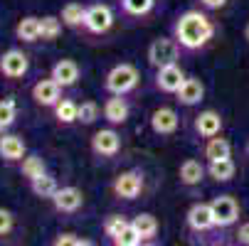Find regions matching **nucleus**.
Masks as SVG:
<instances>
[{
    "label": "nucleus",
    "mask_w": 249,
    "mask_h": 246,
    "mask_svg": "<svg viewBox=\"0 0 249 246\" xmlns=\"http://www.w3.org/2000/svg\"><path fill=\"white\" fill-rule=\"evenodd\" d=\"M173 34L180 47L185 49H200L205 47L212 34H215V25H212V20L200 13V10H188L183 13L180 17L175 20V27H173Z\"/></svg>",
    "instance_id": "obj_1"
},
{
    "label": "nucleus",
    "mask_w": 249,
    "mask_h": 246,
    "mask_svg": "<svg viewBox=\"0 0 249 246\" xmlns=\"http://www.w3.org/2000/svg\"><path fill=\"white\" fill-rule=\"evenodd\" d=\"M138 82H141L138 69H136L133 64H128V62H121V64H116V66L111 69L109 74H106L104 86H106V91H109V94L126 96L128 91H133V89L138 86Z\"/></svg>",
    "instance_id": "obj_2"
},
{
    "label": "nucleus",
    "mask_w": 249,
    "mask_h": 246,
    "mask_svg": "<svg viewBox=\"0 0 249 246\" xmlns=\"http://www.w3.org/2000/svg\"><path fill=\"white\" fill-rule=\"evenodd\" d=\"M178 57H180V45H178V40L173 37H158L151 42L148 47V64L160 69V66H168V64H175Z\"/></svg>",
    "instance_id": "obj_3"
},
{
    "label": "nucleus",
    "mask_w": 249,
    "mask_h": 246,
    "mask_svg": "<svg viewBox=\"0 0 249 246\" xmlns=\"http://www.w3.org/2000/svg\"><path fill=\"white\" fill-rule=\"evenodd\" d=\"M114 25V10L106 3H94L87 8V17H84V27L91 34H104L109 32Z\"/></svg>",
    "instance_id": "obj_4"
},
{
    "label": "nucleus",
    "mask_w": 249,
    "mask_h": 246,
    "mask_svg": "<svg viewBox=\"0 0 249 246\" xmlns=\"http://www.w3.org/2000/svg\"><path fill=\"white\" fill-rule=\"evenodd\" d=\"M30 72V59L22 49H8L0 54V74L8 79H22Z\"/></svg>",
    "instance_id": "obj_5"
},
{
    "label": "nucleus",
    "mask_w": 249,
    "mask_h": 246,
    "mask_svg": "<svg viewBox=\"0 0 249 246\" xmlns=\"http://www.w3.org/2000/svg\"><path fill=\"white\" fill-rule=\"evenodd\" d=\"M111 190L119 199H136L141 195V190H143V175L138 170H126L114 180Z\"/></svg>",
    "instance_id": "obj_6"
},
{
    "label": "nucleus",
    "mask_w": 249,
    "mask_h": 246,
    "mask_svg": "<svg viewBox=\"0 0 249 246\" xmlns=\"http://www.w3.org/2000/svg\"><path fill=\"white\" fill-rule=\"evenodd\" d=\"M212 207V214H215V224L217 227H232L239 219V204L234 197L230 195H220L210 202Z\"/></svg>",
    "instance_id": "obj_7"
},
{
    "label": "nucleus",
    "mask_w": 249,
    "mask_h": 246,
    "mask_svg": "<svg viewBox=\"0 0 249 246\" xmlns=\"http://www.w3.org/2000/svg\"><path fill=\"white\" fill-rule=\"evenodd\" d=\"M91 150L101 158H114L121 150V135L114 128H101L91 135Z\"/></svg>",
    "instance_id": "obj_8"
},
{
    "label": "nucleus",
    "mask_w": 249,
    "mask_h": 246,
    "mask_svg": "<svg viewBox=\"0 0 249 246\" xmlns=\"http://www.w3.org/2000/svg\"><path fill=\"white\" fill-rule=\"evenodd\" d=\"M188 227L195 231V234H202V231H210L215 229V214H212V207L207 202H197L188 209Z\"/></svg>",
    "instance_id": "obj_9"
},
{
    "label": "nucleus",
    "mask_w": 249,
    "mask_h": 246,
    "mask_svg": "<svg viewBox=\"0 0 249 246\" xmlns=\"http://www.w3.org/2000/svg\"><path fill=\"white\" fill-rule=\"evenodd\" d=\"M52 204L57 212H64V214H72L77 212V209L84 204V192L79 187H72V185H67V187H59L52 197Z\"/></svg>",
    "instance_id": "obj_10"
},
{
    "label": "nucleus",
    "mask_w": 249,
    "mask_h": 246,
    "mask_svg": "<svg viewBox=\"0 0 249 246\" xmlns=\"http://www.w3.org/2000/svg\"><path fill=\"white\" fill-rule=\"evenodd\" d=\"M32 98L37 106H45V109H54V103L62 98V86L50 77V79H40L37 84L32 86Z\"/></svg>",
    "instance_id": "obj_11"
},
{
    "label": "nucleus",
    "mask_w": 249,
    "mask_h": 246,
    "mask_svg": "<svg viewBox=\"0 0 249 246\" xmlns=\"http://www.w3.org/2000/svg\"><path fill=\"white\" fill-rule=\"evenodd\" d=\"M183 82H185V72L178 66V62L168 64V66H160L158 74H156V86L160 91H165V94H175L178 89L183 86Z\"/></svg>",
    "instance_id": "obj_12"
},
{
    "label": "nucleus",
    "mask_w": 249,
    "mask_h": 246,
    "mask_svg": "<svg viewBox=\"0 0 249 246\" xmlns=\"http://www.w3.org/2000/svg\"><path fill=\"white\" fill-rule=\"evenodd\" d=\"M178 126H180V116H178L175 109H170V106H160L151 116V128L158 135H173L178 131Z\"/></svg>",
    "instance_id": "obj_13"
},
{
    "label": "nucleus",
    "mask_w": 249,
    "mask_h": 246,
    "mask_svg": "<svg viewBox=\"0 0 249 246\" xmlns=\"http://www.w3.org/2000/svg\"><path fill=\"white\" fill-rule=\"evenodd\" d=\"M79 74H82V69L74 59H59L54 66H52V72L50 77L62 86V89H69V86H74L79 82Z\"/></svg>",
    "instance_id": "obj_14"
},
{
    "label": "nucleus",
    "mask_w": 249,
    "mask_h": 246,
    "mask_svg": "<svg viewBox=\"0 0 249 246\" xmlns=\"http://www.w3.org/2000/svg\"><path fill=\"white\" fill-rule=\"evenodd\" d=\"M25 155H27V148L20 135H13V133L0 135V158L5 163H20Z\"/></svg>",
    "instance_id": "obj_15"
},
{
    "label": "nucleus",
    "mask_w": 249,
    "mask_h": 246,
    "mask_svg": "<svg viewBox=\"0 0 249 246\" xmlns=\"http://www.w3.org/2000/svg\"><path fill=\"white\" fill-rule=\"evenodd\" d=\"M178 101L183 103V106H197V103L205 98V84L195 77H185L183 86L175 91Z\"/></svg>",
    "instance_id": "obj_16"
},
{
    "label": "nucleus",
    "mask_w": 249,
    "mask_h": 246,
    "mask_svg": "<svg viewBox=\"0 0 249 246\" xmlns=\"http://www.w3.org/2000/svg\"><path fill=\"white\" fill-rule=\"evenodd\" d=\"M128 103H126V98H121V96H116V94H111V98L104 103V118L109 121L111 126H121V123H126L128 121Z\"/></svg>",
    "instance_id": "obj_17"
},
{
    "label": "nucleus",
    "mask_w": 249,
    "mask_h": 246,
    "mask_svg": "<svg viewBox=\"0 0 249 246\" xmlns=\"http://www.w3.org/2000/svg\"><path fill=\"white\" fill-rule=\"evenodd\" d=\"M195 131H197L202 138L217 135V133L222 131V116H220L217 111H212V109L197 114V116H195Z\"/></svg>",
    "instance_id": "obj_18"
},
{
    "label": "nucleus",
    "mask_w": 249,
    "mask_h": 246,
    "mask_svg": "<svg viewBox=\"0 0 249 246\" xmlns=\"http://www.w3.org/2000/svg\"><path fill=\"white\" fill-rule=\"evenodd\" d=\"M205 167H202V163L200 160H195V158H188V160H183L180 163V170H178V175H180V182L183 185H188V187H193V185H200L202 182V178H205Z\"/></svg>",
    "instance_id": "obj_19"
},
{
    "label": "nucleus",
    "mask_w": 249,
    "mask_h": 246,
    "mask_svg": "<svg viewBox=\"0 0 249 246\" xmlns=\"http://www.w3.org/2000/svg\"><path fill=\"white\" fill-rule=\"evenodd\" d=\"M202 155L207 158V163H210V160L232 158V146H230V140H227V138H222V135L217 133V135L207 138V143H205V150H202Z\"/></svg>",
    "instance_id": "obj_20"
},
{
    "label": "nucleus",
    "mask_w": 249,
    "mask_h": 246,
    "mask_svg": "<svg viewBox=\"0 0 249 246\" xmlns=\"http://www.w3.org/2000/svg\"><path fill=\"white\" fill-rule=\"evenodd\" d=\"M237 172V165L232 158H222V160H210L207 165V175L217 182H230Z\"/></svg>",
    "instance_id": "obj_21"
},
{
    "label": "nucleus",
    "mask_w": 249,
    "mask_h": 246,
    "mask_svg": "<svg viewBox=\"0 0 249 246\" xmlns=\"http://www.w3.org/2000/svg\"><path fill=\"white\" fill-rule=\"evenodd\" d=\"M15 37L22 40V42H37L40 40V17L25 15L15 27Z\"/></svg>",
    "instance_id": "obj_22"
},
{
    "label": "nucleus",
    "mask_w": 249,
    "mask_h": 246,
    "mask_svg": "<svg viewBox=\"0 0 249 246\" xmlns=\"http://www.w3.org/2000/svg\"><path fill=\"white\" fill-rule=\"evenodd\" d=\"M30 190L35 192V197H40V199H52L54 197V192L59 190V185H57V180L52 178V175H40V178H35V180H30Z\"/></svg>",
    "instance_id": "obj_23"
},
{
    "label": "nucleus",
    "mask_w": 249,
    "mask_h": 246,
    "mask_svg": "<svg viewBox=\"0 0 249 246\" xmlns=\"http://www.w3.org/2000/svg\"><path fill=\"white\" fill-rule=\"evenodd\" d=\"M20 172H22V178L30 182L35 178H40V175H45L47 172V165H45V160L40 155H25L20 160Z\"/></svg>",
    "instance_id": "obj_24"
},
{
    "label": "nucleus",
    "mask_w": 249,
    "mask_h": 246,
    "mask_svg": "<svg viewBox=\"0 0 249 246\" xmlns=\"http://www.w3.org/2000/svg\"><path fill=\"white\" fill-rule=\"evenodd\" d=\"M77 116H79V103H74L72 98H59L54 103V118L59 123L69 126V123L77 121Z\"/></svg>",
    "instance_id": "obj_25"
},
{
    "label": "nucleus",
    "mask_w": 249,
    "mask_h": 246,
    "mask_svg": "<svg viewBox=\"0 0 249 246\" xmlns=\"http://www.w3.org/2000/svg\"><path fill=\"white\" fill-rule=\"evenodd\" d=\"M131 224L136 227V231H138L141 236H143V241H146V239H153V236L158 234V219H156L153 214H148V212L136 214Z\"/></svg>",
    "instance_id": "obj_26"
},
{
    "label": "nucleus",
    "mask_w": 249,
    "mask_h": 246,
    "mask_svg": "<svg viewBox=\"0 0 249 246\" xmlns=\"http://www.w3.org/2000/svg\"><path fill=\"white\" fill-rule=\"evenodd\" d=\"M59 17H62V22H64L67 27H79V25H84L87 8H84V5H79V3H67V5L62 8Z\"/></svg>",
    "instance_id": "obj_27"
},
{
    "label": "nucleus",
    "mask_w": 249,
    "mask_h": 246,
    "mask_svg": "<svg viewBox=\"0 0 249 246\" xmlns=\"http://www.w3.org/2000/svg\"><path fill=\"white\" fill-rule=\"evenodd\" d=\"M62 17H54V15H45L40 17V40L45 42H52L59 37V32H62Z\"/></svg>",
    "instance_id": "obj_28"
},
{
    "label": "nucleus",
    "mask_w": 249,
    "mask_h": 246,
    "mask_svg": "<svg viewBox=\"0 0 249 246\" xmlns=\"http://www.w3.org/2000/svg\"><path fill=\"white\" fill-rule=\"evenodd\" d=\"M18 118V101L15 98H0V128L8 131Z\"/></svg>",
    "instance_id": "obj_29"
},
{
    "label": "nucleus",
    "mask_w": 249,
    "mask_h": 246,
    "mask_svg": "<svg viewBox=\"0 0 249 246\" xmlns=\"http://www.w3.org/2000/svg\"><path fill=\"white\" fill-rule=\"evenodd\" d=\"M111 241H114L116 246H138L141 241H143V236H141V234L136 231V227L128 222V224H126V227H124Z\"/></svg>",
    "instance_id": "obj_30"
},
{
    "label": "nucleus",
    "mask_w": 249,
    "mask_h": 246,
    "mask_svg": "<svg viewBox=\"0 0 249 246\" xmlns=\"http://www.w3.org/2000/svg\"><path fill=\"white\" fill-rule=\"evenodd\" d=\"M121 5L128 15H136V17H143L153 10L156 0H121Z\"/></svg>",
    "instance_id": "obj_31"
},
{
    "label": "nucleus",
    "mask_w": 249,
    "mask_h": 246,
    "mask_svg": "<svg viewBox=\"0 0 249 246\" xmlns=\"http://www.w3.org/2000/svg\"><path fill=\"white\" fill-rule=\"evenodd\" d=\"M99 114H101V109H99L96 101H82V103H79V116H77V121H82L84 126H89V123H94V121L99 118Z\"/></svg>",
    "instance_id": "obj_32"
},
{
    "label": "nucleus",
    "mask_w": 249,
    "mask_h": 246,
    "mask_svg": "<svg viewBox=\"0 0 249 246\" xmlns=\"http://www.w3.org/2000/svg\"><path fill=\"white\" fill-rule=\"evenodd\" d=\"M126 224H128V219H126L124 214H109V217L104 219V227H101V229H104V234L109 236V239H114Z\"/></svg>",
    "instance_id": "obj_33"
},
{
    "label": "nucleus",
    "mask_w": 249,
    "mask_h": 246,
    "mask_svg": "<svg viewBox=\"0 0 249 246\" xmlns=\"http://www.w3.org/2000/svg\"><path fill=\"white\" fill-rule=\"evenodd\" d=\"M52 244H54V246H89L91 241H89V239H79L77 234L64 231V234H57V239H54Z\"/></svg>",
    "instance_id": "obj_34"
},
{
    "label": "nucleus",
    "mask_w": 249,
    "mask_h": 246,
    "mask_svg": "<svg viewBox=\"0 0 249 246\" xmlns=\"http://www.w3.org/2000/svg\"><path fill=\"white\" fill-rule=\"evenodd\" d=\"M15 227V214L10 212V209H3L0 207V236H8Z\"/></svg>",
    "instance_id": "obj_35"
},
{
    "label": "nucleus",
    "mask_w": 249,
    "mask_h": 246,
    "mask_svg": "<svg viewBox=\"0 0 249 246\" xmlns=\"http://www.w3.org/2000/svg\"><path fill=\"white\" fill-rule=\"evenodd\" d=\"M237 241L244 244V246H249V222H244V224L237 229Z\"/></svg>",
    "instance_id": "obj_36"
},
{
    "label": "nucleus",
    "mask_w": 249,
    "mask_h": 246,
    "mask_svg": "<svg viewBox=\"0 0 249 246\" xmlns=\"http://www.w3.org/2000/svg\"><path fill=\"white\" fill-rule=\"evenodd\" d=\"M200 3H202L207 10H220V8L227 5V0H200Z\"/></svg>",
    "instance_id": "obj_37"
},
{
    "label": "nucleus",
    "mask_w": 249,
    "mask_h": 246,
    "mask_svg": "<svg viewBox=\"0 0 249 246\" xmlns=\"http://www.w3.org/2000/svg\"><path fill=\"white\" fill-rule=\"evenodd\" d=\"M244 37H247V42H249V22H247V27H244Z\"/></svg>",
    "instance_id": "obj_38"
},
{
    "label": "nucleus",
    "mask_w": 249,
    "mask_h": 246,
    "mask_svg": "<svg viewBox=\"0 0 249 246\" xmlns=\"http://www.w3.org/2000/svg\"><path fill=\"white\" fill-rule=\"evenodd\" d=\"M0 135H3V128H0Z\"/></svg>",
    "instance_id": "obj_39"
}]
</instances>
